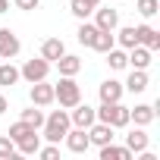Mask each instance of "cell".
Here are the masks:
<instances>
[{
  "label": "cell",
  "mask_w": 160,
  "mask_h": 160,
  "mask_svg": "<svg viewBox=\"0 0 160 160\" xmlns=\"http://www.w3.org/2000/svg\"><path fill=\"white\" fill-rule=\"evenodd\" d=\"M22 82V75H19V66H13V60H0V85L3 88H13Z\"/></svg>",
  "instance_id": "ffe728a7"
},
{
  "label": "cell",
  "mask_w": 160,
  "mask_h": 160,
  "mask_svg": "<svg viewBox=\"0 0 160 160\" xmlns=\"http://www.w3.org/2000/svg\"><path fill=\"white\" fill-rule=\"evenodd\" d=\"M104 60H107V66H110L113 72H122V69L129 66V53H126L122 47H110V50L104 53Z\"/></svg>",
  "instance_id": "7402d4cb"
},
{
  "label": "cell",
  "mask_w": 160,
  "mask_h": 160,
  "mask_svg": "<svg viewBox=\"0 0 160 160\" xmlns=\"http://www.w3.org/2000/svg\"><path fill=\"white\" fill-rule=\"evenodd\" d=\"M63 144H66V151H72V154H85V151L91 148V141H88V129L69 126V132L63 135Z\"/></svg>",
  "instance_id": "5b68a950"
},
{
  "label": "cell",
  "mask_w": 160,
  "mask_h": 160,
  "mask_svg": "<svg viewBox=\"0 0 160 160\" xmlns=\"http://www.w3.org/2000/svg\"><path fill=\"white\" fill-rule=\"evenodd\" d=\"M94 119H98V116H94V107H91V104H85V101H78L75 107H69V122H72V126H78V129H88Z\"/></svg>",
  "instance_id": "30bf717a"
},
{
  "label": "cell",
  "mask_w": 160,
  "mask_h": 160,
  "mask_svg": "<svg viewBox=\"0 0 160 160\" xmlns=\"http://www.w3.org/2000/svg\"><path fill=\"white\" fill-rule=\"evenodd\" d=\"M10 157H16V141L10 135H0V160H10Z\"/></svg>",
  "instance_id": "f1b7e54d"
},
{
  "label": "cell",
  "mask_w": 160,
  "mask_h": 160,
  "mask_svg": "<svg viewBox=\"0 0 160 160\" xmlns=\"http://www.w3.org/2000/svg\"><path fill=\"white\" fill-rule=\"evenodd\" d=\"M129 119L135 126H144L148 129L157 119V104H135V107H129Z\"/></svg>",
  "instance_id": "4fadbf2b"
},
{
  "label": "cell",
  "mask_w": 160,
  "mask_h": 160,
  "mask_svg": "<svg viewBox=\"0 0 160 160\" xmlns=\"http://www.w3.org/2000/svg\"><path fill=\"white\" fill-rule=\"evenodd\" d=\"M35 157H41V160H57V157H60V144H50V141H47V144L38 148Z\"/></svg>",
  "instance_id": "f546056e"
},
{
  "label": "cell",
  "mask_w": 160,
  "mask_h": 160,
  "mask_svg": "<svg viewBox=\"0 0 160 160\" xmlns=\"http://www.w3.org/2000/svg\"><path fill=\"white\" fill-rule=\"evenodd\" d=\"M135 38H138V44H141V47H148L151 53H157V50H160V32H157L154 25H148V22L135 25Z\"/></svg>",
  "instance_id": "7c38bea8"
},
{
  "label": "cell",
  "mask_w": 160,
  "mask_h": 160,
  "mask_svg": "<svg viewBox=\"0 0 160 160\" xmlns=\"http://www.w3.org/2000/svg\"><path fill=\"white\" fill-rule=\"evenodd\" d=\"M98 154H101V160H135V154L126 148V144H101L98 148Z\"/></svg>",
  "instance_id": "ac0fdd59"
},
{
  "label": "cell",
  "mask_w": 160,
  "mask_h": 160,
  "mask_svg": "<svg viewBox=\"0 0 160 160\" xmlns=\"http://www.w3.org/2000/svg\"><path fill=\"white\" fill-rule=\"evenodd\" d=\"M0 13H10V0H0Z\"/></svg>",
  "instance_id": "d6a6232c"
},
{
  "label": "cell",
  "mask_w": 160,
  "mask_h": 160,
  "mask_svg": "<svg viewBox=\"0 0 160 160\" xmlns=\"http://www.w3.org/2000/svg\"><path fill=\"white\" fill-rule=\"evenodd\" d=\"M148 85H151L148 69H132V72H129V78L122 82V88H126L129 94H144V91H148Z\"/></svg>",
  "instance_id": "5bb4252c"
},
{
  "label": "cell",
  "mask_w": 160,
  "mask_h": 160,
  "mask_svg": "<svg viewBox=\"0 0 160 160\" xmlns=\"http://www.w3.org/2000/svg\"><path fill=\"white\" fill-rule=\"evenodd\" d=\"M63 53H66V44H63V38H44V41H41V53H38V57H44L50 66H53V63H57Z\"/></svg>",
  "instance_id": "9a60e30c"
},
{
  "label": "cell",
  "mask_w": 160,
  "mask_h": 160,
  "mask_svg": "<svg viewBox=\"0 0 160 160\" xmlns=\"http://www.w3.org/2000/svg\"><path fill=\"white\" fill-rule=\"evenodd\" d=\"M78 101H82V85L75 82V75H60V82H53V104L69 110Z\"/></svg>",
  "instance_id": "7a4b0ae2"
},
{
  "label": "cell",
  "mask_w": 160,
  "mask_h": 160,
  "mask_svg": "<svg viewBox=\"0 0 160 160\" xmlns=\"http://www.w3.org/2000/svg\"><path fill=\"white\" fill-rule=\"evenodd\" d=\"M19 75L25 78L28 85H32V82H41V78L50 75V63H47L44 57H32V60H25V63L19 66Z\"/></svg>",
  "instance_id": "277c9868"
},
{
  "label": "cell",
  "mask_w": 160,
  "mask_h": 160,
  "mask_svg": "<svg viewBox=\"0 0 160 160\" xmlns=\"http://www.w3.org/2000/svg\"><path fill=\"white\" fill-rule=\"evenodd\" d=\"M22 50V41L13 28H0V60H16Z\"/></svg>",
  "instance_id": "8992f818"
},
{
  "label": "cell",
  "mask_w": 160,
  "mask_h": 160,
  "mask_svg": "<svg viewBox=\"0 0 160 160\" xmlns=\"http://www.w3.org/2000/svg\"><path fill=\"white\" fill-rule=\"evenodd\" d=\"M126 148H129L132 154H141L144 148H151V135L144 132V126H135V129H129V135H126Z\"/></svg>",
  "instance_id": "2e32d148"
},
{
  "label": "cell",
  "mask_w": 160,
  "mask_h": 160,
  "mask_svg": "<svg viewBox=\"0 0 160 160\" xmlns=\"http://www.w3.org/2000/svg\"><path fill=\"white\" fill-rule=\"evenodd\" d=\"M13 7L28 13V10H38V7H41V0H13Z\"/></svg>",
  "instance_id": "4dcf8cb0"
},
{
  "label": "cell",
  "mask_w": 160,
  "mask_h": 160,
  "mask_svg": "<svg viewBox=\"0 0 160 160\" xmlns=\"http://www.w3.org/2000/svg\"><path fill=\"white\" fill-rule=\"evenodd\" d=\"M122 94H126V88H122L119 78H104V82L98 85V98L104 104H116V101H122Z\"/></svg>",
  "instance_id": "8fae6325"
},
{
  "label": "cell",
  "mask_w": 160,
  "mask_h": 160,
  "mask_svg": "<svg viewBox=\"0 0 160 160\" xmlns=\"http://www.w3.org/2000/svg\"><path fill=\"white\" fill-rule=\"evenodd\" d=\"M19 119H25V122H32L35 129H41V126H44V107H35V104H32V107H25V110L19 113Z\"/></svg>",
  "instance_id": "484cf974"
},
{
  "label": "cell",
  "mask_w": 160,
  "mask_h": 160,
  "mask_svg": "<svg viewBox=\"0 0 160 160\" xmlns=\"http://www.w3.org/2000/svg\"><path fill=\"white\" fill-rule=\"evenodd\" d=\"M53 66L60 69V75H78V72H82V57H75V53H63Z\"/></svg>",
  "instance_id": "44dd1931"
},
{
  "label": "cell",
  "mask_w": 160,
  "mask_h": 160,
  "mask_svg": "<svg viewBox=\"0 0 160 160\" xmlns=\"http://www.w3.org/2000/svg\"><path fill=\"white\" fill-rule=\"evenodd\" d=\"M38 148H41V132H32V135L16 141V154H25V157H35Z\"/></svg>",
  "instance_id": "603a6c76"
},
{
  "label": "cell",
  "mask_w": 160,
  "mask_h": 160,
  "mask_svg": "<svg viewBox=\"0 0 160 160\" xmlns=\"http://www.w3.org/2000/svg\"><path fill=\"white\" fill-rule=\"evenodd\" d=\"M91 16H94V25H98L101 32H113V28L119 25V10H113V7H104V3H101V7H94Z\"/></svg>",
  "instance_id": "ba28073f"
},
{
  "label": "cell",
  "mask_w": 160,
  "mask_h": 160,
  "mask_svg": "<svg viewBox=\"0 0 160 160\" xmlns=\"http://www.w3.org/2000/svg\"><path fill=\"white\" fill-rule=\"evenodd\" d=\"M28 98H32L35 107H50V104H53V85L47 82V78H41V82H32Z\"/></svg>",
  "instance_id": "52a82bcc"
},
{
  "label": "cell",
  "mask_w": 160,
  "mask_h": 160,
  "mask_svg": "<svg viewBox=\"0 0 160 160\" xmlns=\"http://www.w3.org/2000/svg\"><path fill=\"white\" fill-rule=\"evenodd\" d=\"M104 0H69V13L82 22V19H91V13H94V7H101Z\"/></svg>",
  "instance_id": "d6986e66"
},
{
  "label": "cell",
  "mask_w": 160,
  "mask_h": 160,
  "mask_svg": "<svg viewBox=\"0 0 160 160\" xmlns=\"http://www.w3.org/2000/svg\"><path fill=\"white\" fill-rule=\"evenodd\" d=\"M69 110H50V113H44V126L38 129L41 132V141H50V144H60L63 141V135L69 132Z\"/></svg>",
  "instance_id": "6da1fadb"
},
{
  "label": "cell",
  "mask_w": 160,
  "mask_h": 160,
  "mask_svg": "<svg viewBox=\"0 0 160 160\" xmlns=\"http://www.w3.org/2000/svg\"><path fill=\"white\" fill-rule=\"evenodd\" d=\"M126 53H129V66H132V69H148V66L154 63V53H151L148 47H141V44L129 47Z\"/></svg>",
  "instance_id": "e0dca14e"
},
{
  "label": "cell",
  "mask_w": 160,
  "mask_h": 160,
  "mask_svg": "<svg viewBox=\"0 0 160 160\" xmlns=\"http://www.w3.org/2000/svg\"><path fill=\"white\" fill-rule=\"evenodd\" d=\"M7 110H10V101H7V94H3V91H0V116H3Z\"/></svg>",
  "instance_id": "1f68e13d"
},
{
  "label": "cell",
  "mask_w": 160,
  "mask_h": 160,
  "mask_svg": "<svg viewBox=\"0 0 160 160\" xmlns=\"http://www.w3.org/2000/svg\"><path fill=\"white\" fill-rule=\"evenodd\" d=\"M32 132H38V129H35L32 122L19 119V122H13V126H10V132H7V135H10L13 141H19V138H25V135H32Z\"/></svg>",
  "instance_id": "83f0119b"
},
{
  "label": "cell",
  "mask_w": 160,
  "mask_h": 160,
  "mask_svg": "<svg viewBox=\"0 0 160 160\" xmlns=\"http://www.w3.org/2000/svg\"><path fill=\"white\" fill-rule=\"evenodd\" d=\"M116 138V129L113 126H107V122H91L88 126V141H91V148H101V144H110Z\"/></svg>",
  "instance_id": "9c48e42d"
},
{
  "label": "cell",
  "mask_w": 160,
  "mask_h": 160,
  "mask_svg": "<svg viewBox=\"0 0 160 160\" xmlns=\"http://www.w3.org/2000/svg\"><path fill=\"white\" fill-rule=\"evenodd\" d=\"M110 47H116V38H113V32H94V38H91V50H98V53H107Z\"/></svg>",
  "instance_id": "cb8c5ba5"
},
{
  "label": "cell",
  "mask_w": 160,
  "mask_h": 160,
  "mask_svg": "<svg viewBox=\"0 0 160 160\" xmlns=\"http://www.w3.org/2000/svg\"><path fill=\"white\" fill-rule=\"evenodd\" d=\"M94 32H98V25H94V22H88V19H82V22H78V32H75V41L82 44V47H91Z\"/></svg>",
  "instance_id": "d4e9b609"
},
{
  "label": "cell",
  "mask_w": 160,
  "mask_h": 160,
  "mask_svg": "<svg viewBox=\"0 0 160 160\" xmlns=\"http://www.w3.org/2000/svg\"><path fill=\"white\" fill-rule=\"evenodd\" d=\"M135 10L141 19H154L160 13V0H135Z\"/></svg>",
  "instance_id": "4316f807"
},
{
  "label": "cell",
  "mask_w": 160,
  "mask_h": 160,
  "mask_svg": "<svg viewBox=\"0 0 160 160\" xmlns=\"http://www.w3.org/2000/svg\"><path fill=\"white\" fill-rule=\"evenodd\" d=\"M94 116H98V122H107V126H113V129H129V126H132L129 107H126L122 101H116V104H104V101H101V107H94Z\"/></svg>",
  "instance_id": "3957f363"
}]
</instances>
